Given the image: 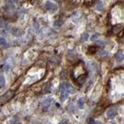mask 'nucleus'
Returning <instances> with one entry per match:
<instances>
[{"instance_id":"nucleus-1","label":"nucleus","mask_w":124,"mask_h":124,"mask_svg":"<svg viewBox=\"0 0 124 124\" xmlns=\"http://www.w3.org/2000/svg\"><path fill=\"white\" fill-rule=\"evenodd\" d=\"M15 94L14 91H12V90H9V91L6 92L5 93H4L3 95H0V102H5L9 101V99H11L12 97H13V95Z\"/></svg>"},{"instance_id":"nucleus-2","label":"nucleus","mask_w":124,"mask_h":124,"mask_svg":"<svg viewBox=\"0 0 124 124\" xmlns=\"http://www.w3.org/2000/svg\"><path fill=\"white\" fill-rule=\"evenodd\" d=\"M61 92H66L68 94H71V93H74L75 90L69 83L63 82L61 84Z\"/></svg>"},{"instance_id":"nucleus-3","label":"nucleus","mask_w":124,"mask_h":124,"mask_svg":"<svg viewBox=\"0 0 124 124\" xmlns=\"http://www.w3.org/2000/svg\"><path fill=\"white\" fill-rule=\"evenodd\" d=\"M46 7L47 9V10L50 11L51 13H54L57 10V5H56L51 2H47L46 3Z\"/></svg>"},{"instance_id":"nucleus-4","label":"nucleus","mask_w":124,"mask_h":124,"mask_svg":"<svg viewBox=\"0 0 124 124\" xmlns=\"http://www.w3.org/2000/svg\"><path fill=\"white\" fill-rule=\"evenodd\" d=\"M116 113L117 112L116 110L115 109V108H109V109H108L107 112H106V116L108 119H113V118L116 116Z\"/></svg>"},{"instance_id":"nucleus-5","label":"nucleus","mask_w":124,"mask_h":124,"mask_svg":"<svg viewBox=\"0 0 124 124\" xmlns=\"http://www.w3.org/2000/svg\"><path fill=\"white\" fill-rule=\"evenodd\" d=\"M53 98H46L44 101L43 102V108L44 110H46L47 108H49V107L51 106L52 102H53Z\"/></svg>"},{"instance_id":"nucleus-6","label":"nucleus","mask_w":124,"mask_h":124,"mask_svg":"<svg viewBox=\"0 0 124 124\" xmlns=\"http://www.w3.org/2000/svg\"><path fill=\"white\" fill-rule=\"evenodd\" d=\"M85 81H86V74H81V75H79L76 78V82L79 85H82L85 82Z\"/></svg>"},{"instance_id":"nucleus-7","label":"nucleus","mask_w":124,"mask_h":124,"mask_svg":"<svg viewBox=\"0 0 124 124\" xmlns=\"http://www.w3.org/2000/svg\"><path fill=\"white\" fill-rule=\"evenodd\" d=\"M123 24H116L115 25V26L113 27V33H115V34H117L119 33L121 30H123Z\"/></svg>"},{"instance_id":"nucleus-8","label":"nucleus","mask_w":124,"mask_h":124,"mask_svg":"<svg viewBox=\"0 0 124 124\" xmlns=\"http://www.w3.org/2000/svg\"><path fill=\"white\" fill-rule=\"evenodd\" d=\"M123 58H124V56H123V51H119V52H118L117 54H116V61H119V62H121V61H123Z\"/></svg>"},{"instance_id":"nucleus-9","label":"nucleus","mask_w":124,"mask_h":124,"mask_svg":"<svg viewBox=\"0 0 124 124\" xmlns=\"http://www.w3.org/2000/svg\"><path fill=\"white\" fill-rule=\"evenodd\" d=\"M68 95H69V94H68L67 92H61V100L62 102L65 101L66 99L68 98Z\"/></svg>"},{"instance_id":"nucleus-10","label":"nucleus","mask_w":124,"mask_h":124,"mask_svg":"<svg viewBox=\"0 0 124 124\" xmlns=\"http://www.w3.org/2000/svg\"><path fill=\"white\" fill-rule=\"evenodd\" d=\"M81 16H82V13H81V12H76V13L74 14V15L73 16V17H72V20H73V21H74V22H77V21L79 19L81 18Z\"/></svg>"},{"instance_id":"nucleus-11","label":"nucleus","mask_w":124,"mask_h":124,"mask_svg":"<svg viewBox=\"0 0 124 124\" xmlns=\"http://www.w3.org/2000/svg\"><path fill=\"white\" fill-rule=\"evenodd\" d=\"M84 103H85V101H84V98H81L78 99V106L80 108H83L84 107Z\"/></svg>"},{"instance_id":"nucleus-12","label":"nucleus","mask_w":124,"mask_h":124,"mask_svg":"<svg viewBox=\"0 0 124 124\" xmlns=\"http://www.w3.org/2000/svg\"><path fill=\"white\" fill-rule=\"evenodd\" d=\"M5 85V79L3 76H0V88H2Z\"/></svg>"},{"instance_id":"nucleus-13","label":"nucleus","mask_w":124,"mask_h":124,"mask_svg":"<svg viewBox=\"0 0 124 124\" xmlns=\"http://www.w3.org/2000/svg\"><path fill=\"white\" fill-rule=\"evenodd\" d=\"M96 51V47L95 46H89L88 49V53L90 54H94V53Z\"/></svg>"},{"instance_id":"nucleus-14","label":"nucleus","mask_w":124,"mask_h":124,"mask_svg":"<svg viewBox=\"0 0 124 124\" xmlns=\"http://www.w3.org/2000/svg\"><path fill=\"white\" fill-rule=\"evenodd\" d=\"M88 33H84L83 35L82 36V37H81V41L85 42V41H86V40H88Z\"/></svg>"},{"instance_id":"nucleus-15","label":"nucleus","mask_w":124,"mask_h":124,"mask_svg":"<svg viewBox=\"0 0 124 124\" xmlns=\"http://www.w3.org/2000/svg\"><path fill=\"white\" fill-rule=\"evenodd\" d=\"M96 9H97L98 10H100V11H102V9H103V5H102V2H98L97 3V5H96Z\"/></svg>"},{"instance_id":"nucleus-16","label":"nucleus","mask_w":124,"mask_h":124,"mask_svg":"<svg viewBox=\"0 0 124 124\" xmlns=\"http://www.w3.org/2000/svg\"><path fill=\"white\" fill-rule=\"evenodd\" d=\"M96 44H97L98 46H100V47H103V46H105V43L103 41V40H98V41H97V43H96Z\"/></svg>"},{"instance_id":"nucleus-17","label":"nucleus","mask_w":124,"mask_h":124,"mask_svg":"<svg viewBox=\"0 0 124 124\" xmlns=\"http://www.w3.org/2000/svg\"><path fill=\"white\" fill-rule=\"evenodd\" d=\"M6 44V40L5 38L3 37H0V45L1 46H4Z\"/></svg>"},{"instance_id":"nucleus-18","label":"nucleus","mask_w":124,"mask_h":124,"mask_svg":"<svg viewBox=\"0 0 124 124\" xmlns=\"http://www.w3.org/2000/svg\"><path fill=\"white\" fill-rule=\"evenodd\" d=\"M5 26V20L2 17H0V28H3Z\"/></svg>"},{"instance_id":"nucleus-19","label":"nucleus","mask_w":124,"mask_h":124,"mask_svg":"<svg viewBox=\"0 0 124 124\" xmlns=\"http://www.w3.org/2000/svg\"><path fill=\"white\" fill-rule=\"evenodd\" d=\"M106 52L104 51H100L98 52V56H100V57H105V56H106Z\"/></svg>"},{"instance_id":"nucleus-20","label":"nucleus","mask_w":124,"mask_h":124,"mask_svg":"<svg viewBox=\"0 0 124 124\" xmlns=\"http://www.w3.org/2000/svg\"><path fill=\"white\" fill-rule=\"evenodd\" d=\"M98 36H99V35H98V34H97V33H96V34H95V35H93V36H92L91 40H92V41H95V40H96L98 39Z\"/></svg>"},{"instance_id":"nucleus-21","label":"nucleus","mask_w":124,"mask_h":124,"mask_svg":"<svg viewBox=\"0 0 124 124\" xmlns=\"http://www.w3.org/2000/svg\"><path fill=\"white\" fill-rule=\"evenodd\" d=\"M9 66L7 64V65H5V71H9Z\"/></svg>"},{"instance_id":"nucleus-22","label":"nucleus","mask_w":124,"mask_h":124,"mask_svg":"<svg viewBox=\"0 0 124 124\" xmlns=\"http://www.w3.org/2000/svg\"><path fill=\"white\" fill-rule=\"evenodd\" d=\"M93 124H102V123L100 122V121H95L94 123H93Z\"/></svg>"},{"instance_id":"nucleus-23","label":"nucleus","mask_w":124,"mask_h":124,"mask_svg":"<svg viewBox=\"0 0 124 124\" xmlns=\"http://www.w3.org/2000/svg\"><path fill=\"white\" fill-rule=\"evenodd\" d=\"M55 1H57V2H60V0H55Z\"/></svg>"}]
</instances>
